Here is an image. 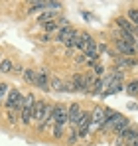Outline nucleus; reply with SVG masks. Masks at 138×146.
<instances>
[{
    "mask_svg": "<svg viewBox=\"0 0 138 146\" xmlns=\"http://www.w3.org/2000/svg\"><path fill=\"white\" fill-rule=\"evenodd\" d=\"M24 103H26V95H22V91H20V89L10 87L8 97H6V101H4L6 111H16V113H22Z\"/></svg>",
    "mask_w": 138,
    "mask_h": 146,
    "instance_id": "nucleus-1",
    "label": "nucleus"
},
{
    "mask_svg": "<svg viewBox=\"0 0 138 146\" xmlns=\"http://www.w3.org/2000/svg\"><path fill=\"white\" fill-rule=\"evenodd\" d=\"M77 49H81V51L87 55V53H91V51H97V42L93 40L91 34H87V32H81V36H79V42H77Z\"/></svg>",
    "mask_w": 138,
    "mask_h": 146,
    "instance_id": "nucleus-2",
    "label": "nucleus"
},
{
    "mask_svg": "<svg viewBox=\"0 0 138 146\" xmlns=\"http://www.w3.org/2000/svg\"><path fill=\"white\" fill-rule=\"evenodd\" d=\"M53 121L55 124H67L69 122V111H67V105L63 103H55L53 105Z\"/></svg>",
    "mask_w": 138,
    "mask_h": 146,
    "instance_id": "nucleus-3",
    "label": "nucleus"
},
{
    "mask_svg": "<svg viewBox=\"0 0 138 146\" xmlns=\"http://www.w3.org/2000/svg\"><path fill=\"white\" fill-rule=\"evenodd\" d=\"M89 130H91V113L89 111H83L81 119L77 122V134H79V138H87L89 136Z\"/></svg>",
    "mask_w": 138,
    "mask_h": 146,
    "instance_id": "nucleus-4",
    "label": "nucleus"
},
{
    "mask_svg": "<svg viewBox=\"0 0 138 146\" xmlns=\"http://www.w3.org/2000/svg\"><path fill=\"white\" fill-rule=\"evenodd\" d=\"M46 109H47V101H36V105H34V111H32V122H36V124H38V128L44 124Z\"/></svg>",
    "mask_w": 138,
    "mask_h": 146,
    "instance_id": "nucleus-5",
    "label": "nucleus"
},
{
    "mask_svg": "<svg viewBox=\"0 0 138 146\" xmlns=\"http://www.w3.org/2000/svg\"><path fill=\"white\" fill-rule=\"evenodd\" d=\"M49 79H51V75L47 73V69H36V87L38 89H42V91H51L49 89Z\"/></svg>",
    "mask_w": 138,
    "mask_h": 146,
    "instance_id": "nucleus-6",
    "label": "nucleus"
},
{
    "mask_svg": "<svg viewBox=\"0 0 138 146\" xmlns=\"http://www.w3.org/2000/svg\"><path fill=\"white\" fill-rule=\"evenodd\" d=\"M69 111V122L77 128V122H79V119H81V115H83V109H81V105L79 103H71L67 107Z\"/></svg>",
    "mask_w": 138,
    "mask_h": 146,
    "instance_id": "nucleus-7",
    "label": "nucleus"
},
{
    "mask_svg": "<svg viewBox=\"0 0 138 146\" xmlns=\"http://www.w3.org/2000/svg\"><path fill=\"white\" fill-rule=\"evenodd\" d=\"M115 46H116V49H118L122 55H126V57L136 55V48H134V46H130V44H126L124 40H115Z\"/></svg>",
    "mask_w": 138,
    "mask_h": 146,
    "instance_id": "nucleus-8",
    "label": "nucleus"
},
{
    "mask_svg": "<svg viewBox=\"0 0 138 146\" xmlns=\"http://www.w3.org/2000/svg\"><path fill=\"white\" fill-rule=\"evenodd\" d=\"M57 14H59L57 10H44L42 14H38L36 20H38V24L44 26V24H49V22H55L57 20Z\"/></svg>",
    "mask_w": 138,
    "mask_h": 146,
    "instance_id": "nucleus-9",
    "label": "nucleus"
},
{
    "mask_svg": "<svg viewBox=\"0 0 138 146\" xmlns=\"http://www.w3.org/2000/svg\"><path fill=\"white\" fill-rule=\"evenodd\" d=\"M116 28L120 30V32H126V34H134V24L126 18V16H118L116 18ZM136 36V34H134Z\"/></svg>",
    "mask_w": 138,
    "mask_h": 146,
    "instance_id": "nucleus-10",
    "label": "nucleus"
},
{
    "mask_svg": "<svg viewBox=\"0 0 138 146\" xmlns=\"http://www.w3.org/2000/svg\"><path fill=\"white\" fill-rule=\"evenodd\" d=\"M71 81H73L75 91H79V93H87V91H89V89H87V83H85V75H83V73H75V75L71 77Z\"/></svg>",
    "mask_w": 138,
    "mask_h": 146,
    "instance_id": "nucleus-11",
    "label": "nucleus"
},
{
    "mask_svg": "<svg viewBox=\"0 0 138 146\" xmlns=\"http://www.w3.org/2000/svg\"><path fill=\"white\" fill-rule=\"evenodd\" d=\"M49 4H51V2H47V0L32 2V4H30V8H28V14H36V12H38V14H42L44 10H51V8H49Z\"/></svg>",
    "mask_w": 138,
    "mask_h": 146,
    "instance_id": "nucleus-12",
    "label": "nucleus"
},
{
    "mask_svg": "<svg viewBox=\"0 0 138 146\" xmlns=\"http://www.w3.org/2000/svg\"><path fill=\"white\" fill-rule=\"evenodd\" d=\"M49 89H53V91H57V93H65V81H61L59 77L51 75V79H49Z\"/></svg>",
    "mask_w": 138,
    "mask_h": 146,
    "instance_id": "nucleus-13",
    "label": "nucleus"
},
{
    "mask_svg": "<svg viewBox=\"0 0 138 146\" xmlns=\"http://www.w3.org/2000/svg\"><path fill=\"white\" fill-rule=\"evenodd\" d=\"M115 63H116V65H120V67H134L138 61L134 59V57H120V55H116Z\"/></svg>",
    "mask_w": 138,
    "mask_h": 146,
    "instance_id": "nucleus-14",
    "label": "nucleus"
},
{
    "mask_svg": "<svg viewBox=\"0 0 138 146\" xmlns=\"http://www.w3.org/2000/svg\"><path fill=\"white\" fill-rule=\"evenodd\" d=\"M12 69H14V63H12L10 57H6V59L0 61V73H12Z\"/></svg>",
    "mask_w": 138,
    "mask_h": 146,
    "instance_id": "nucleus-15",
    "label": "nucleus"
},
{
    "mask_svg": "<svg viewBox=\"0 0 138 146\" xmlns=\"http://www.w3.org/2000/svg\"><path fill=\"white\" fill-rule=\"evenodd\" d=\"M51 134H53V138H55V140L63 138V134H65V126H63V124H53V128H51Z\"/></svg>",
    "mask_w": 138,
    "mask_h": 146,
    "instance_id": "nucleus-16",
    "label": "nucleus"
},
{
    "mask_svg": "<svg viewBox=\"0 0 138 146\" xmlns=\"http://www.w3.org/2000/svg\"><path fill=\"white\" fill-rule=\"evenodd\" d=\"M126 18L134 26H138V8H128V10H126Z\"/></svg>",
    "mask_w": 138,
    "mask_h": 146,
    "instance_id": "nucleus-17",
    "label": "nucleus"
},
{
    "mask_svg": "<svg viewBox=\"0 0 138 146\" xmlns=\"http://www.w3.org/2000/svg\"><path fill=\"white\" fill-rule=\"evenodd\" d=\"M24 77H26V81L30 85L36 87V69H24Z\"/></svg>",
    "mask_w": 138,
    "mask_h": 146,
    "instance_id": "nucleus-18",
    "label": "nucleus"
},
{
    "mask_svg": "<svg viewBox=\"0 0 138 146\" xmlns=\"http://www.w3.org/2000/svg\"><path fill=\"white\" fill-rule=\"evenodd\" d=\"M126 93H128V95H138V79H132V81L126 85Z\"/></svg>",
    "mask_w": 138,
    "mask_h": 146,
    "instance_id": "nucleus-19",
    "label": "nucleus"
},
{
    "mask_svg": "<svg viewBox=\"0 0 138 146\" xmlns=\"http://www.w3.org/2000/svg\"><path fill=\"white\" fill-rule=\"evenodd\" d=\"M6 119H8L10 124H18V121H20V113H16V111H8V113H6Z\"/></svg>",
    "mask_w": 138,
    "mask_h": 146,
    "instance_id": "nucleus-20",
    "label": "nucleus"
},
{
    "mask_svg": "<svg viewBox=\"0 0 138 146\" xmlns=\"http://www.w3.org/2000/svg\"><path fill=\"white\" fill-rule=\"evenodd\" d=\"M77 140H79V134H77V128H73V130H69L67 132V144H77Z\"/></svg>",
    "mask_w": 138,
    "mask_h": 146,
    "instance_id": "nucleus-21",
    "label": "nucleus"
},
{
    "mask_svg": "<svg viewBox=\"0 0 138 146\" xmlns=\"http://www.w3.org/2000/svg\"><path fill=\"white\" fill-rule=\"evenodd\" d=\"M44 30H46L47 34H53V32L57 34L61 28H59V24H57V22H49V24H44Z\"/></svg>",
    "mask_w": 138,
    "mask_h": 146,
    "instance_id": "nucleus-22",
    "label": "nucleus"
},
{
    "mask_svg": "<svg viewBox=\"0 0 138 146\" xmlns=\"http://www.w3.org/2000/svg\"><path fill=\"white\" fill-rule=\"evenodd\" d=\"M8 85L6 83H0V105H4V101H6V97H8Z\"/></svg>",
    "mask_w": 138,
    "mask_h": 146,
    "instance_id": "nucleus-23",
    "label": "nucleus"
},
{
    "mask_svg": "<svg viewBox=\"0 0 138 146\" xmlns=\"http://www.w3.org/2000/svg\"><path fill=\"white\" fill-rule=\"evenodd\" d=\"M93 73H95V75H103V73H105V65H103V63H95V65H93Z\"/></svg>",
    "mask_w": 138,
    "mask_h": 146,
    "instance_id": "nucleus-24",
    "label": "nucleus"
},
{
    "mask_svg": "<svg viewBox=\"0 0 138 146\" xmlns=\"http://www.w3.org/2000/svg\"><path fill=\"white\" fill-rule=\"evenodd\" d=\"M12 73H24V69H22V67H14V69H12Z\"/></svg>",
    "mask_w": 138,
    "mask_h": 146,
    "instance_id": "nucleus-25",
    "label": "nucleus"
},
{
    "mask_svg": "<svg viewBox=\"0 0 138 146\" xmlns=\"http://www.w3.org/2000/svg\"><path fill=\"white\" fill-rule=\"evenodd\" d=\"M49 40H51V34H46V36H44V40H42V42H49Z\"/></svg>",
    "mask_w": 138,
    "mask_h": 146,
    "instance_id": "nucleus-26",
    "label": "nucleus"
},
{
    "mask_svg": "<svg viewBox=\"0 0 138 146\" xmlns=\"http://www.w3.org/2000/svg\"><path fill=\"white\" fill-rule=\"evenodd\" d=\"M132 146H138V140H136V142H134V144H132Z\"/></svg>",
    "mask_w": 138,
    "mask_h": 146,
    "instance_id": "nucleus-27",
    "label": "nucleus"
},
{
    "mask_svg": "<svg viewBox=\"0 0 138 146\" xmlns=\"http://www.w3.org/2000/svg\"><path fill=\"white\" fill-rule=\"evenodd\" d=\"M0 61H2V55H0Z\"/></svg>",
    "mask_w": 138,
    "mask_h": 146,
    "instance_id": "nucleus-28",
    "label": "nucleus"
},
{
    "mask_svg": "<svg viewBox=\"0 0 138 146\" xmlns=\"http://www.w3.org/2000/svg\"><path fill=\"white\" fill-rule=\"evenodd\" d=\"M136 134H138V130H136Z\"/></svg>",
    "mask_w": 138,
    "mask_h": 146,
    "instance_id": "nucleus-29",
    "label": "nucleus"
},
{
    "mask_svg": "<svg viewBox=\"0 0 138 146\" xmlns=\"http://www.w3.org/2000/svg\"><path fill=\"white\" fill-rule=\"evenodd\" d=\"M136 48H138V44H136Z\"/></svg>",
    "mask_w": 138,
    "mask_h": 146,
    "instance_id": "nucleus-30",
    "label": "nucleus"
},
{
    "mask_svg": "<svg viewBox=\"0 0 138 146\" xmlns=\"http://www.w3.org/2000/svg\"><path fill=\"white\" fill-rule=\"evenodd\" d=\"M89 146H93V144H89Z\"/></svg>",
    "mask_w": 138,
    "mask_h": 146,
    "instance_id": "nucleus-31",
    "label": "nucleus"
}]
</instances>
